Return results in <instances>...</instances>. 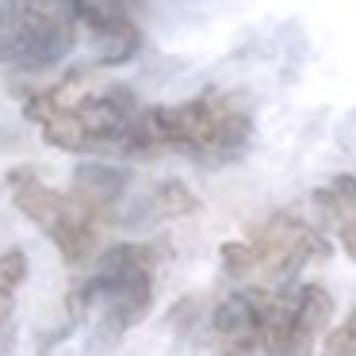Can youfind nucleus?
<instances>
[{
    "label": "nucleus",
    "instance_id": "nucleus-1",
    "mask_svg": "<svg viewBox=\"0 0 356 356\" xmlns=\"http://www.w3.org/2000/svg\"><path fill=\"white\" fill-rule=\"evenodd\" d=\"M142 111L131 88L96 73H70L27 100V119L65 154H131Z\"/></svg>",
    "mask_w": 356,
    "mask_h": 356
},
{
    "label": "nucleus",
    "instance_id": "nucleus-2",
    "mask_svg": "<svg viewBox=\"0 0 356 356\" xmlns=\"http://www.w3.org/2000/svg\"><path fill=\"white\" fill-rule=\"evenodd\" d=\"M253 119L230 96H195L169 108H146L134 127L131 154H184L195 161H230L245 149Z\"/></svg>",
    "mask_w": 356,
    "mask_h": 356
},
{
    "label": "nucleus",
    "instance_id": "nucleus-3",
    "mask_svg": "<svg viewBox=\"0 0 356 356\" xmlns=\"http://www.w3.org/2000/svg\"><path fill=\"white\" fill-rule=\"evenodd\" d=\"M154 272L157 249L154 245H111L96 261L92 276H85L70 295L65 307L70 318H100L104 337H119L138 325L154 307Z\"/></svg>",
    "mask_w": 356,
    "mask_h": 356
},
{
    "label": "nucleus",
    "instance_id": "nucleus-4",
    "mask_svg": "<svg viewBox=\"0 0 356 356\" xmlns=\"http://www.w3.org/2000/svg\"><path fill=\"white\" fill-rule=\"evenodd\" d=\"M222 272L230 280H264L261 287L295 280L314 257L325 253V238L318 226L302 222L299 215L276 211L264 222L249 230V238L226 241L222 249Z\"/></svg>",
    "mask_w": 356,
    "mask_h": 356
},
{
    "label": "nucleus",
    "instance_id": "nucleus-5",
    "mask_svg": "<svg viewBox=\"0 0 356 356\" xmlns=\"http://www.w3.org/2000/svg\"><path fill=\"white\" fill-rule=\"evenodd\" d=\"M77 42V16L65 0H4L0 4V62L39 73L58 65Z\"/></svg>",
    "mask_w": 356,
    "mask_h": 356
},
{
    "label": "nucleus",
    "instance_id": "nucleus-6",
    "mask_svg": "<svg viewBox=\"0 0 356 356\" xmlns=\"http://www.w3.org/2000/svg\"><path fill=\"white\" fill-rule=\"evenodd\" d=\"M8 188H12L16 207L54 241L65 264L92 261V253L100 249V234L108 230V222L77 192H58V188L42 184L39 177H31L27 169L12 172Z\"/></svg>",
    "mask_w": 356,
    "mask_h": 356
},
{
    "label": "nucleus",
    "instance_id": "nucleus-7",
    "mask_svg": "<svg viewBox=\"0 0 356 356\" xmlns=\"http://www.w3.org/2000/svg\"><path fill=\"white\" fill-rule=\"evenodd\" d=\"M333 299L325 287L302 284L295 291H284L280 314L264 341V356H314L318 333L330 325Z\"/></svg>",
    "mask_w": 356,
    "mask_h": 356
},
{
    "label": "nucleus",
    "instance_id": "nucleus-8",
    "mask_svg": "<svg viewBox=\"0 0 356 356\" xmlns=\"http://www.w3.org/2000/svg\"><path fill=\"white\" fill-rule=\"evenodd\" d=\"M77 16V24H85L108 50V62H123L138 47V27H134L127 0H65Z\"/></svg>",
    "mask_w": 356,
    "mask_h": 356
},
{
    "label": "nucleus",
    "instance_id": "nucleus-9",
    "mask_svg": "<svg viewBox=\"0 0 356 356\" xmlns=\"http://www.w3.org/2000/svg\"><path fill=\"white\" fill-rule=\"evenodd\" d=\"M314 207L322 215V222L337 234L341 249L356 261V177L341 172L325 188L314 192Z\"/></svg>",
    "mask_w": 356,
    "mask_h": 356
},
{
    "label": "nucleus",
    "instance_id": "nucleus-10",
    "mask_svg": "<svg viewBox=\"0 0 356 356\" xmlns=\"http://www.w3.org/2000/svg\"><path fill=\"white\" fill-rule=\"evenodd\" d=\"M27 280V253L24 249H8L0 253V345L8 341L12 325V307H16V291Z\"/></svg>",
    "mask_w": 356,
    "mask_h": 356
},
{
    "label": "nucleus",
    "instance_id": "nucleus-11",
    "mask_svg": "<svg viewBox=\"0 0 356 356\" xmlns=\"http://www.w3.org/2000/svg\"><path fill=\"white\" fill-rule=\"evenodd\" d=\"M318 356H356V307L348 310V318L337 330L325 333V345Z\"/></svg>",
    "mask_w": 356,
    "mask_h": 356
}]
</instances>
